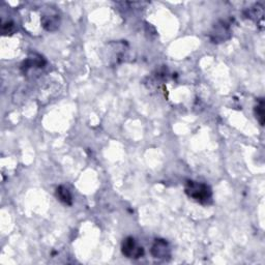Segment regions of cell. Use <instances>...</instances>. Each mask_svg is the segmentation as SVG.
<instances>
[{
    "label": "cell",
    "mask_w": 265,
    "mask_h": 265,
    "mask_svg": "<svg viewBox=\"0 0 265 265\" xmlns=\"http://www.w3.org/2000/svg\"><path fill=\"white\" fill-rule=\"evenodd\" d=\"M186 194L195 200L196 202L201 204H208L212 201V191L210 186L205 183L198 182L194 180H188L184 187Z\"/></svg>",
    "instance_id": "obj_1"
},
{
    "label": "cell",
    "mask_w": 265,
    "mask_h": 265,
    "mask_svg": "<svg viewBox=\"0 0 265 265\" xmlns=\"http://www.w3.org/2000/svg\"><path fill=\"white\" fill-rule=\"evenodd\" d=\"M122 252L126 258L138 259L144 256V248L136 244L135 239L131 236L124 239L122 245Z\"/></svg>",
    "instance_id": "obj_2"
},
{
    "label": "cell",
    "mask_w": 265,
    "mask_h": 265,
    "mask_svg": "<svg viewBox=\"0 0 265 265\" xmlns=\"http://www.w3.org/2000/svg\"><path fill=\"white\" fill-rule=\"evenodd\" d=\"M231 36V29L228 23L221 21L216 23L212 34H211V39L213 43H222L227 41Z\"/></svg>",
    "instance_id": "obj_3"
},
{
    "label": "cell",
    "mask_w": 265,
    "mask_h": 265,
    "mask_svg": "<svg viewBox=\"0 0 265 265\" xmlns=\"http://www.w3.org/2000/svg\"><path fill=\"white\" fill-rule=\"evenodd\" d=\"M247 18L251 19L257 23V25L260 27V29H263L264 27V7L260 4L257 3L250 7L246 12Z\"/></svg>",
    "instance_id": "obj_4"
},
{
    "label": "cell",
    "mask_w": 265,
    "mask_h": 265,
    "mask_svg": "<svg viewBox=\"0 0 265 265\" xmlns=\"http://www.w3.org/2000/svg\"><path fill=\"white\" fill-rule=\"evenodd\" d=\"M151 255L158 259H166L170 256V248L164 239H157L151 247Z\"/></svg>",
    "instance_id": "obj_5"
},
{
    "label": "cell",
    "mask_w": 265,
    "mask_h": 265,
    "mask_svg": "<svg viewBox=\"0 0 265 265\" xmlns=\"http://www.w3.org/2000/svg\"><path fill=\"white\" fill-rule=\"evenodd\" d=\"M42 25L47 31H55L60 25V19L57 14H46L42 17Z\"/></svg>",
    "instance_id": "obj_6"
},
{
    "label": "cell",
    "mask_w": 265,
    "mask_h": 265,
    "mask_svg": "<svg viewBox=\"0 0 265 265\" xmlns=\"http://www.w3.org/2000/svg\"><path fill=\"white\" fill-rule=\"evenodd\" d=\"M56 197H57V199L63 204L66 205L73 204V197H71V192L64 186H59L56 189Z\"/></svg>",
    "instance_id": "obj_7"
},
{
    "label": "cell",
    "mask_w": 265,
    "mask_h": 265,
    "mask_svg": "<svg viewBox=\"0 0 265 265\" xmlns=\"http://www.w3.org/2000/svg\"><path fill=\"white\" fill-rule=\"evenodd\" d=\"M45 64L46 61L43 57H41V56H38V57H32L28 58L26 61H24L22 70H24V71H27L32 68H44Z\"/></svg>",
    "instance_id": "obj_8"
},
{
    "label": "cell",
    "mask_w": 265,
    "mask_h": 265,
    "mask_svg": "<svg viewBox=\"0 0 265 265\" xmlns=\"http://www.w3.org/2000/svg\"><path fill=\"white\" fill-rule=\"evenodd\" d=\"M254 113L255 116L258 120L259 124L261 125H264V118H265V112H264V101L263 99H260L258 101V104H257V106L254 109Z\"/></svg>",
    "instance_id": "obj_9"
}]
</instances>
